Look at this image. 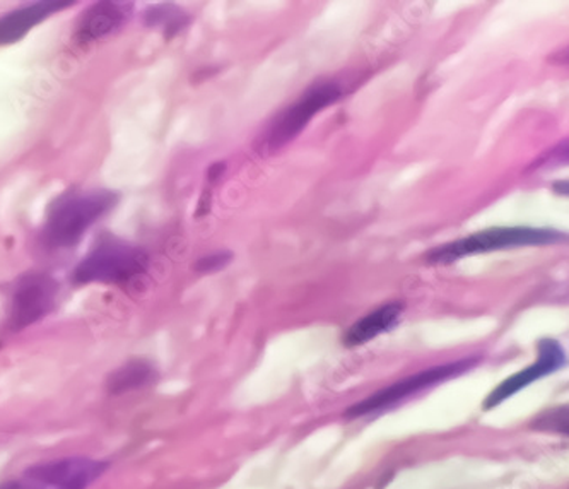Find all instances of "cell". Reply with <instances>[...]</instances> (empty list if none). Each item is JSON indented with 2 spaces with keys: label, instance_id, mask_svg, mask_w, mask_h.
<instances>
[{
  "label": "cell",
  "instance_id": "obj_14",
  "mask_svg": "<svg viewBox=\"0 0 569 489\" xmlns=\"http://www.w3.org/2000/svg\"><path fill=\"white\" fill-rule=\"evenodd\" d=\"M231 259H233V256L230 252L212 253V256L202 257L196 263V269L197 272H202V275H211V272L224 269L231 262Z\"/></svg>",
  "mask_w": 569,
  "mask_h": 489
},
{
  "label": "cell",
  "instance_id": "obj_3",
  "mask_svg": "<svg viewBox=\"0 0 569 489\" xmlns=\"http://www.w3.org/2000/svg\"><path fill=\"white\" fill-rule=\"evenodd\" d=\"M148 253L139 247L123 241H104L98 244L78 267L76 282H119L130 281L141 275L148 267Z\"/></svg>",
  "mask_w": 569,
  "mask_h": 489
},
{
  "label": "cell",
  "instance_id": "obj_8",
  "mask_svg": "<svg viewBox=\"0 0 569 489\" xmlns=\"http://www.w3.org/2000/svg\"><path fill=\"white\" fill-rule=\"evenodd\" d=\"M537 348H539V360H537V363L530 365L526 370L518 371L513 377L507 378L503 383H499L489 393L488 399L485 400L486 411L498 408L501 402L510 399L520 390L526 389L530 383L537 382L540 378L548 377V375L565 368L568 358H566L565 349H562L558 341H555V339H542Z\"/></svg>",
  "mask_w": 569,
  "mask_h": 489
},
{
  "label": "cell",
  "instance_id": "obj_2",
  "mask_svg": "<svg viewBox=\"0 0 569 489\" xmlns=\"http://www.w3.org/2000/svg\"><path fill=\"white\" fill-rule=\"evenodd\" d=\"M566 234L546 228H491L479 231L470 237L460 238L451 243L432 250L426 260L429 263H450L476 253L496 252V250L520 249V247H533V244H551L565 241Z\"/></svg>",
  "mask_w": 569,
  "mask_h": 489
},
{
  "label": "cell",
  "instance_id": "obj_1",
  "mask_svg": "<svg viewBox=\"0 0 569 489\" xmlns=\"http://www.w3.org/2000/svg\"><path fill=\"white\" fill-rule=\"evenodd\" d=\"M116 204V193L108 190L74 193L59 200L44 224V241L53 249L72 247Z\"/></svg>",
  "mask_w": 569,
  "mask_h": 489
},
{
  "label": "cell",
  "instance_id": "obj_5",
  "mask_svg": "<svg viewBox=\"0 0 569 489\" xmlns=\"http://www.w3.org/2000/svg\"><path fill=\"white\" fill-rule=\"evenodd\" d=\"M479 361H481L479 358H467V360L455 361V363L429 368V370L421 371V373L415 375V377L406 378L402 382L387 387V389L380 390L375 396L361 400L358 405L351 406L346 411V418H361V416L390 408V406L397 405L400 400L415 396L416 392H421V390L429 389V387L437 386V383L447 382L450 378L460 377L466 371L472 370Z\"/></svg>",
  "mask_w": 569,
  "mask_h": 489
},
{
  "label": "cell",
  "instance_id": "obj_15",
  "mask_svg": "<svg viewBox=\"0 0 569 489\" xmlns=\"http://www.w3.org/2000/svg\"><path fill=\"white\" fill-rule=\"evenodd\" d=\"M0 489H49L44 486L38 485V482L30 481H8L0 485Z\"/></svg>",
  "mask_w": 569,
  "mask_h": 489
},
{
  "label": "cell",
  "instance_id": "obj_4",
  "mask_svg": "<svg viewBox=\"0 0 569 489\" xmlns=\"http://www.w3.org/2000/svg\"><path fill=\"white\" fill-rule=\"evenodd\" d=\"M340 94L342 91L333 82H322V84L308 89L300 100L291 104L288 110L282 111L281 116L274 120V123L267 130L262 144L257 149L260 152H276L284 148L308 126L318 111L336 103Z\"/></svg>",
  "mask_w": 569,
  "mask_h": 489
},
{
  "label": "cell",
  "instance_id": "obj_13",
  "mask_svg": "<svg viewBox=\"0 0 569 489\" xmlns=\"http://www.w3.org/2000/svg\"><path fill=\"white\" fill-rule=\"evenodd\" d=\"M532 428L537 431L568 435V408L561 406V408L543 412L539 418L533 419Z\"/></svg>",
  "mask_w": 569,
  "mask_h": 489
},
{
  "label": "cell",
  "instance_id": "obj_10",
  "mask_svg": "<svg viewBox=\"0 0 569 489\" xmlns=\"http://www.w3.org/2000/svg\"><path fill=\"white\" fill-rule=\"evenodd\" d=\"M402 303H389L378 308L373 313L351 326V329L342 338V345L346 348H358V346L373 341L381 333L396 329L399 326L400 319H402Z\"/></svg>",
  "mask_w": 569,
  "mask_h": 489
},
{
  "label": "cell",
  "instance_id": "obj_11",
  "mask_svg": "<svg viewBox=\"0 0 569 489\" xmlns=\"http://www.w3.org/2000/svg\"><path fill=\"white\" fill-rule=\"evenodd\" d=\"M127 16L129 11L123 4H117V2L94 4L82 14L79 22V37L98 40V38L113 34L126 24Z\"/></svg>",
  "mask_w": 569,
  "mask_h": 489
},
{
  "label": "cell",
  "instance_id": "obj_6",
  "mask_svg": "<svg viewBox=\"0 0 569 489\" xmlns=\"http://www.w3.org/2000/svg\"><path fill=\"white\" fill-rule=\"evenodd\" d=\"M59 282L43 272L22 276L11 300L9 326L21 330L44 319L56 308Z\"/></svg>",
  "mask_w": 569,
  "mask_h": 489
},
{
  "label": "cell",
  "instance_id": "obj_12",
  "mask_svg": "<svg viewBox=\"0 0 569 489\" xmlns=\"http://www.w3.org/2000/svg\"><path fill=\"white\" fill-rule=\"evenodd\" d=\"M158 380V371L146 360H130L111 371L107 378V390L113 396L144 389Z\"/></svg>",
  "mask_w": 569,
  "mask_h": 489
},
{
  "label": "cell",
  "instance_id": "obj_7",
  "mask_svg": "<svg viewBox=\"0 0 569 489\" xmlns=\"http://www.w3.org/2000/svg\"><path fill=\"white\" fill-rule=\"evenodd\" d=\"M110 463L88 457H66L37 463L27 471V479L49 489H88L104 475Z\"/></svg>",
  "mask_w": 569,
  "mask_h": 489
},
{
  "label": "cell",
  "instance_id": "obj_9",
  "mask_svg": "<svg viewBox=\"0 0 569 489\" xmlns=\"http://www.w3.org/2000/svg\"><path fill=\"white\" fill-rule=\"evenodd\" d=\"M71 2H37L27 8L16 9L0 18V44H11L21 40L28 31L33 30L38 22L52 16L53 12L69 8Z\"/></svg>",
  "mask_w": 569,
  "mask_h": 489
}]
</instances>
